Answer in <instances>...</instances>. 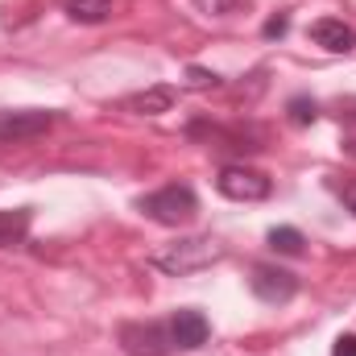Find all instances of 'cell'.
<instances>
[{
	"mask_svg": "<svg viewBox=\"0 0 356 356\" xmlns=\"http://www.w3.org/2000/svg\"><path fill=\"white\" fill-rule=\"evenodd\" d=\"M228 257V249H224V241H216V236H178L175 245H162L154 257H149V266L162 269V273H170V277H186V273H199V269L216 266V261H224Z\"/></svg>",
	"mask_w": 356,
	"mask_h": 356,
	"instance_id": "6da1fadb",
	"label": "cell"
},
{
	"mask_svg": "<svg viewBox=\"0 0 356 356\" xmlns=\"http://www.w3.org/2000/svg\"><path fill=\"white\" fill-rule=\"evenodd\" d=\"M137 211L141 216H149L154 224H162V228H182V224H191L195 216H199V199H195V191L191 186H162V191H154V195H141L137 199Z\"/></svg>",
	"mask_w": 356,
	"mask_h": 356,
	"instance_id": "7a4b0ae2",
	"label": "cell"
},
{
	"mask_svg": "<svg viewBox=\"0 0 356 356\" xmlns=\"http://www.w3.org/2000/svg\"><path fill=\"white\" fill-rule=\"evenodd\" d=\"M120 348L129 356H170L175 340H170V323L166 319H145V323H120Z\"/></svg>",
	"mask_w": 356,
	"mask_h": 356,
	"instance_id": "3957f363",
	"label": "cell"
},
{
	"mask_svg": "<svg viewBox=\"0 0 356 356\" xmlns=\"http://www.w3.org/2000/svg\"><path fill=\"white\" fill-rule=\"evenodd\" d=\"M216 191L224 199H236V203H261L273 195V182L269 175L253 170V166H224L220 178H216Z\"/></svg>",
	"mask_w": 356,
	"mask_h": 356,
	"instance_id": "277c9868",
	"label": "cell"
},
{
	"mask_svg": "<svg viewBox=\"0 0 356 356\" xmlns=\"http://www.w3.org/2000/svg\"><path fill=\"white\" fill-rule=\"evenodd\" d=\"M249 290H253L266 307H286V302L298 294V277H294L290 269H277V266H253Z\"/></svg>",
	"mask_w": 356,
	"mask_h": 356,
	"instance_id": "5b68a950",
	"label": "cell"
},
{
	"mask_svg": "<svg viewBox=\"0 0 356 356\" xmlns=\"http://www.w3.org/2000/svg\"><path fill=\"white\" fill-rule=\"evenodd\" d=\"M166 323H170V340H175L178 353H195V348H203V344H207V336H211L207 315H203V311H195V307L175 311Z\"/></svg>",
	"mask_w": 356,
	"mask_h": 356,
	"instance_id": "8992f818",
	"label": "cell"
},
{
	"mask_svg": "<svg viewBox=\"0 0 356 356\" xmlns=\"http://www.w3.org/2000/svg\"><path fill=\"white\" fill-rule=\"evenodd\" d=\"M54 124V112L46 108H25V112H0V145L4 141H21V137H38Z\"/></svg>",
	"mask_w": 356,
	"mask_h": 356,
	"instance_id": "52a82bcc",
	"label": "cell"
},
{
	"mask_svg": "<svg viewBox=\"0 0 356 356\" xmlns=\"http://www.w3.org/2000/svg\"><path fill=\"white\" fill-rule=\"evenodd\" d=\"M311 42L323 46L327 54H353L356 50V29L348 21H340V17H319V21L311 25Z\"/></svg>",
	"mask_w": 356,
	"mask_h": 356,
	"instance_id": "ba28073f",
	"label": "cell"
},
{
	"mask_svg": "<svg viewBox=\"0 0 356 356\" xmlns=\"http://www.w3.org/2000/svg\"><path fill=\"white\" fill-rule=\"evenodd\" d=\"M178 99L175 88H166V83H158V88H145L137 91V95H129L124 99V112H137V116H162V112H170Z\"/></svg>",
	"mask_w": 356,
	"mask_h": 356,
	"instance_id": "9c48e42d",
	"label": "cell"
},
{
	"mask_svg": "<svg viewBox=\"0 0 356 356\" xmlns=\"http://www.w3.org/2000/svg\"><path fill=\"white\" fill-rule=\"evenodd\" d=\"M33 211L29 207H0V249H13L29 236Z\"/></svg>",
	"mask_w": 356,
	"mask_h": 356,
	"instance_id": "30bf717a",
	"label": "cell"
},
{
	"mask_svg": "<svg viewBox=\"0 0 356 356\" xmlns=\"http://www.w3.org/2000/svg\"><path fill=\"white\" fill-rule=\"evenodd\" d=\"M63 8H67V17L79 21V25H99V21H108L112 0H63Z\"/></svg>",
	"mask_w": 356,
	"mask_h": 356,
	"instance_id": "8fae6325",
	"label": "cell"
},
{
	"mask_svg": "<svg viewBox=\"0 0 356 356\" xmlns=\"http://www.w3.org/2000/svg\"><path fill=\"white\" fill-rule=\"evenodd\" d=\"M302 245H307V241H302V232H298V228H273V232H269V249H273V253H282V257H298V253H302Z\"/></svg>",
	"mask_w": 356,
	"mask_h": 356,
	"instance_id": "7c38bea8",
	"label": "cell"
},
{
	"mask_svg": "<svg viewBox=\"0 0 356 356\" xmlns=\"http://www.w3.org/2000/svg\"><path fill=\"white\" fill-rule=\"evenodd\" d=\"M182 88L186 91H216V88H224V79H220L216 71H207V67H186Z\"/></svg>",
	"mask_w": 356,
	"mask_h": 356,
	"instance_id": "4fadbf2b",
	"label": "cell"
},
{
	"mask_svg": "<svg viewBox=\"0 0 356 356\" xmlns=\"http://www.w3.org/2000/svg\"><path fill=\"white\" fill-rule=\"evenodd\" d=\"M286 112H290V124H315L319 120V104L315 99H307V95H294L290 104H286Z\"/></svg>",
	"mask_w": 356,
	"mask_h": 356,
	"instance_id": "5bb4252c",
	"label": "cell"
},
{
	"mask_svg": "<svg viewBox=\"0 0 356 356\" xmlns=\"http://www.w3.org/2000/svg\"><path fill=\"white\" fill-rule=\"evenodd\" d=\"M327 186H332V191L340 195V203H344V207H348V211L356 216V178H353V175H344V178H332Z\"/></svg>",
	"mask_w": 356,
	"mask_h": 356,
	"instance_id": "9a60e30c",
	"label": "cell"
},
{
	"mask_svg": "<svg viewBox=\"0 0 356 356\" xmlns=\"http://www.w3.org/2000/svg\"><path fill=\"white\" fill-rule=\"evenodd\" d=\"M203 17H228L232 8H241V0H191Z\"/></svg>",
	"mask_w": 356,
	"mask_h": 356,
	"instance_id": "2e32d148",
	"label": "cell"
},
{
	"mask_svg": "<svg viewBox=\"0 0 356 356\" xmlns=\"http://www.w3.org/2000/svg\"><path fill=\"white\" fill-rule=\"evenodd\" d=\"M286 29H290V17H286V13H277V17H269V21H266V29H261V33L273 42V38H282Z\"/></svg>",
	"mask_w": 356,
	"mask_h": 356,
	"instance_id": "e0dca14e",
	"label": "cell"
},
{
	"mask_svg": "<svg viewBox=\"0 0 356 356\" xmlns=\"http://www.w3.org/2000/svg\"><path fill=\"white\" fill-rule=\"evenodd\" d=\"M332 356H356V336H340L336 348H332Z\"/></svg>",
	"mask_w": 356,
	"mask_h": 356,
	"instance_id": "ac0fdd59",
	"label": "cell"
}]
</instances>
